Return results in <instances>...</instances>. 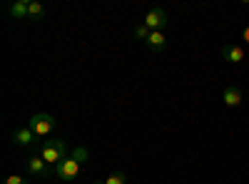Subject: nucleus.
Listing matches in <instances>:
<instances>
[{"label":"nucleus","mask_w":249,"mask_h":184,"mask_svg":"<svg viewBox=\"0 0 249 184\" xmlns=\"http://www.w3.org/2000/svg\"><path fill=\"white\" fill-rule=\"evenodd\" d=\"M72 157H75V159L80 162V165H82V162H85V159H88V150H82V147H77Z\"/></svg>","instance_id":"4468645a"},{"label":"nucleus","mask_w":249,"mask_h":184,"mask_svg":"<svg viewBox=\"0 0 249 184\" xmlns=\"http://www.w3.org/2000/svg\"><path fill=\"white\" fill-rule=\"evenodd\" d=\"M95 184H105V179H100V182H95Z\"/></svg>","instance_id":"f3484780"},{"label":"nucleus","mask_w":249,"mask_h":184,"mask_svg":"<svg viewBox=\"0 0 249 184\" xmlns=\"http://www.w3.org/2000/svg\"><path fill=\"white\" fill-rule=\"evenodd\" d=\"M142 23L147 25L152 33H162L164 28H167V23H170V15H167V10H162V8H152L147 15H144Z\"/></svg>","instance_id":"7ed1b4c3"},{"label":"nucleus","mask_w":249,"mask_h":184,"mask_svg":"<svg viewBox=\"0 0 249 184\" xmlns=\"http://www.w3.org/2000/svg\"><path fill=\"white\" fill-rule=\"evenodd\" d=\"M40 157H43L48 165L57 167L62 159H68V145L62 139H45L40 145Z\"/></svg>","instance_id":"f257e3e1"},{"label":"nucleus","mask_w":249,"mask_h":184,"mask_svg":"<svg viewBox=\"0 0 249 184\" xmlns=\"http://www.w3.org/2000/svg\"><path fill=\"white\" fill-rule=\"evenodd\" d=\"M222 57L227 60V63H244V57H247V52H244V48L242 45H234V43H227V45H222Z\"/></svg>","instance_id":"423d86ee"},{"label":"nucleus","mask_w":249,"mask_h":184,"mask_svg":"<svg viewBox=\"0 0 249 184\" xmlns=\"http://www.w3.org/2000/svg\"><path fill=\"white\" fill-rule=\"evenodd\" d=\"M127 179H124V174L122 172H115V174H110L107 179H105V184H124Z\"/></svg>","instance_id":"ddd939ff"},{"label":"nucleus","mask_w":249,"mask_h":184,"mask_svg":"<svg viewBox=\"0 0 249 184\" xmlns=\"http://www.w3.org/2000/svg\"><path fill=\"white\" fill-rule=\"evenodd\" d=\"M77 174H80V162H77L75 157L62 159L60 165L55 167V177H57L60 182H70V179H75Z\"/></svg>","instance_id":"20e7f679"},{"label":"nucleus","mask_w":249,"mask_h":184,"mask_svg":"<svg viewBox=\"0 0 249 184\" xmlns=\"http://www.w3.org/2000/svg\"><path fill=\"white\" fill-rule=\"evenodd\" d=\"M222 100H224L227 107H239L242 105V90L234 87V85H227L224 92H222Z\"/></svg>","instance_id":"6e6552de"},{"label":"nucleus","mask_w":249,"mask_h":184,"mask_svg":"<svg viewBox=\"0 0 249 184\" xmlns=\"http://www.w3.org/2000/svg\"><path fill=\"white\" fill-rule=\"evenodd\" d=\"M5 184H28V179H23V177L13 174V177H8V179H5Z\"/></svg>","instance_id":"2eb2a0df"},{"label":"nucleus","mask_w":249,"mask_h":184,"mask_svg":"<svg viewBox=\"0 0 249 184\" xmlns=\"http://www.w3.org/2000/svg\"><path fill=\"white\" fill-rule=\"evenodd\" d=\"M147 48H150L152 52H162L164 48H167V37H164V33H150Z\"/></svg>","instance_id":"9d476101"},{"label":"nucleus","mask_w":249,"mask_h":184,"mask_svg":"<svg viewBox=\"0 0 249 184\" xmlns=\"http://www.w3.org/2000/svg\"><path fill=\"white\" fill-rule=\"evenodd\" d=\"M28 127L35 132V137H48L53 130H55V117L48 115V112H40V115H33Z\"/></svg>","instance_id":"f03ea898"},{"label":"nucleus","mask_w":249,"mask_h":184,"mask_svg":"<svg viewBox=\"0 0 249 184\" xmlns=\"http://www.w3.org/2000/svg\"><path fill=\"white\" fill-rule=\"evenodd\" d=\"M244 40H247V43H249V28L244 30Z\"/></svg>","instance_id":"dca6fc26"},{"label":"nucleus","mask_w":249,"mask_h":184,"mask_svg":"<svg viewBox=\"0 0 249 184\" xmlns=\"http://www.w3.org/2000/svg\"><path fill=\"white\" fill-rule=\"evenodd\" d=\"M10 139L15 142L18 147H28V145H33V139H35V132H33L30 127H20V130H15V132L10 134Z\"/></svg>","instance_id":"1a4fd4ad"},{"label":"nucleus","mask_w":249,"mask_h":184,"mask_svg":"<svg viewBox=\"0 0 249 184\" xmlns=\"http://www.w3.org/2000/svg\"><path fill=\"white\" fill-rule=\"evenodd\" d=\"M8 15L15 17V20H25L30 15V3L28 0H15V3L8 5Z\"/></svg>","instance_id":"0eeeda50"},{"label":"nucleus","mask_w":249,"mask_h":184,"mask_svg":"<svg viewBox=\"0 0 249 184\" xmlns=\"http://www.w3.org/2000/svg\"><path fill=\"white\" fill-rule=\"evenodd\" d=\"M150 33H152V30H150L147 25H144V23L135 25V37H137V40H144V43H147V37H150Z\"/></svg>","instance_id":"f8f14e48"},{"label":"nucleus","mask_w":249,"mask_h":184,"mask_svg":"<svg viewBox=\"0 0 249 184\" xmlns=\"http://www.w3.org/2000/svg\"><path fill=\"white\" fill-rule=\"evenodd\" d=\"M30 20H43L45 17V5H40V3H30Z\"/></svg>","instance_id":"9b49d317"},{"label":"nucleus","mask_w":249,"mask_h":184,"mask_svg":"<svg viewBox=\"0 0 249 184\" xmlns=\"http://www.w3.org/2000/svg\"><path fill=\"white\" fill-rule=\"evenodd\" d=\"M28 172H30L33 177H37V179H48V177L55 174V167L48 165V162L37 154V157H30V159H28Z\"/></svg>","instance_id":"39448f33"}]
</instances>
